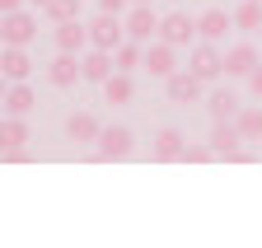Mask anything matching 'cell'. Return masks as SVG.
Here are the masks:
<instances>
[{
  "mask_svg": "<svg viewBox=\"0 0 262 248\" xmlns=\"http://www.w3.org/2000/svg\"><path fill=\"white\" fill-rule=\"evenodd\" d=\"M122 42H126V19H122V14H103V10H98V19L89 24V47L117 52Z\"/></svg>",
  "mask_w": 262,
  "mask_h": 248,
  "instance_id": "cell-1",
  "label": "cell"
},
{
  "mask_svg": "<svg viewBox=\"0 0 262 248\" xmlns=\"http://www.w3.org/2000/svg\"><path fill=\"white\" fill-rule=\"evenodd\" d=\"M211 150L220 154V160H244V131L234 127V122H215L211 127Z\"/></svg>",
  "mask_w": 262,
  "mask_h": 248,
  "instance_id": "cell-2",
  "label": "cell"
},
{
  "mask_svg": "<svg viewBox=\"0 0 262 248\" xmlns=\"http://www.w3.org/2000/svg\"><path fill=\"white\" fill-rule=\"evenodd\" d=\"M0 33H5V47H28V42H33V33H38V19H33L28 10H10Z\"/></svg>",
  "mask_w": 262,
  "mask_h": 248,
  "instance_id": "cell-3",
  "label": "cell"
},
{
  "mask_svg": "<svg viewBox=\"0 0 262 248\" xmlns=\"http://www.w3.org/2000/svg\"><path fill=\"white\" fill-rule=\"evenodd\" d=\"M187 71H192L196 80H215V75H225V56L202 38V42L192 47V66H187Z\"/></svg>",
  "mask_w": 262,
  "mask_h": 248,
  "instance_id": "cell-4",
  "label": "cell"
},
{
  "mask_svg": "<svg viewBox=\"0 0 262 248\" xmlns=\"http://www.w3.org/2000/svg\"><path fill=\"white\" fill-rule=\"evenodd\" d=\"M126 38H136V42H155L159 38V19L150 5H131L126 10Z\"/></svg>",
  "mask_w": 262,
  "mask_h": 248,
  "instance_id": "cell-5",
  "label": "cell"
},
{
  "mask_svg": "<svg viewBox=\"0 0 262 248\" xmlns=\"http://www.w3.org/2000/svg\"><path fill=\"white\" fill-rule=\"evenodd\" d=\"M131 145H136L131 127H103V136H98V160H126Z\"/></svg>",
  "mask_w": 262,
  "mask_h": 248,
  "instance_id": "cell-6",
  "label": "cell"
},
{
  "mask_svg": "<svg viewBox=\"0 0 262 248\" xmlns=\"http://www.w3.org/2000/svg\"><path fill=\"white\" fill-rule=\"evenodd\" d=\"M173 52H178L173 42L155 38V42H150V52H145V71H150V75H159V80H169V75L178 71V56H173Z\"/></svg>",
  "mask_w": 262,
  "mask_h": 248,
  "instance_id": "cell-7",
  "label": "cell"
},
{
  "mask_svg": "<svg viewBox=\"0 0 262 248\" xmlns=\"http://www.w3.org/2000/svg\"><path fill=\"white\" fill-rule=\"evenodd\" d=\"M80 75H84L80 52H56V56H52V66H47V80H52V84H61V89H66V84H75Z\"/></svg>",
  "mask_w": 262,
  "mask_h": 248,
  "instance_id": "cell-8",
  "label": "cell"
},
{
  "mask_svg": "<svg viewBox=\"0 0 262 248\" xmlns=\"http://www.w3.org/2000/svg\"><path fill=\"white\" fill-rule=\"evenodd\" d=\"M192 33H196V24H192L183 10H173V14H164V19H159V38H164V42H173V47H187Z\"/></svg>",
  "mask_w": 262,
  "mask_h": 248,
  "instance_id": "cell-9",
  "label": "cell"
},
{
  "mask_svg": "<svg viewBox=\"0 0 262 248\" xmlns=\"http://www.w3.org/2000/svg\"><path fill=\"white\" fill-rule=\"evenodd\" d=\"M202 84L206 80H196L192 71H173L169 80H164V89H169L173 103H196V99H202Z\"/></svg>",
  "mask_w": 262,
  "mask_h": 248,
  "instance_id": "cell-10",
  "label": "cell"
},
{
  "mask_svg": "<svg viewBox=\"0 0 262 248\" xmlns=\"http://www.w3.org/2000/svg\"><path fill=\"white\" fill-rule=\"evenodd\" d=\"M80 61H84V80H89V84H103V80L113 75V66H117V56L103 52V47H89Z\"/></svg>",
  "mask_w": 262,
  "mask_h": 248,
  "instance_id": "cell-11",
  "label": "cell"
},
{
  "mask_svg": "<svg viewBox=\"0 0 262 248\" xmlns=\"http://www.w3.org/2000/svg\"><path fill=\"white\" fill-rule=\"evenodd\" d=\"M155 160H159V164H169V160H187V141H183V131L164 127V131L155 136Z\"/></svg>",
  "mask_w": 262,
  "mask_h": 248,
  "instance_id": "cell-12",
  "label": "cell"
},
{
  "mask_svg": "<svg viewBox=\"0 0 262 248\" xmlns=\"http://www.w3.org/2000/svg\"><path fill=\"white\" fill-rule=\"evenodd\" d=\"M253 71H257V47L239 42L225 52V75H253Z\"/></svg>",
  "mask_w": 262,
  "mask_h": 248,
  "instance_id": "cell-13",
  "label": "cell"
},
{
  "mask_svg": "<svg viewBox=\"0 0 262 248\" xmlns=\"http://www.w3.org/2000/svg\"><path fill=\"white\" fill-rule=\"evenodd\" d=\"M89 42V24L71 19V24H56V52H80Z\"/></svg>",
  "mask_w": 262,
  "mask_h": 248,
  "instance_id": "cell-14",
  "label": "cell"
},
{
  "mask_svg": "<svg viewBox=\"0 0 262 248\" xmlns=\"http://www.w3.org/2000/svg\"><path fill=\"white\" fill-rule=\"evenodd\" d=\"M66 136H71V141H98L103 127H98L94 112H71V117H66Z\"/></svg>",
  "mask_w": 262,
  "mask_h": 248,
  "instance_id": "cell-15",
  "label": "cell"
},
{
  "mask_svg": "<svg viewBox=\"0 0 262 248\" xmlns=\"http://www.w3.org/2000/svg\"><path fill=\"white\" fill-rule=\"evenodd\" d=\"M229 24H234V14H225V10H206L202 19H196V33H202L206 42H220L229 33Z\"/></svg>",
  "mask_w": 262,
  "mask_h": 248,
  "instance_id": "cell-16",
  "label": "cell"
},
{
  "mask_svg": "<svg viewBox=\"0 0 262 248\" xmlns=\"http://www.w3.org/2000/svg\"><path fill=\"white\" fill-rule=\"evenodd\" d=\"M103 99L108 103H131V99H136V84H131V71H117V75H108L103 80Z\"/></svg>",
  "mask_w": 262,
  "mask_h": 248,
  "instance_id": "cell-17",
  "label": "cell"
},
{
  "mask_svg": "<svg viewBox=\"0 0 262 248\" xmlns=\"http://www.w3.org/2000/svg\"><path fill=\"white\" fill-rule=\"evenodd\" d=\"M28 141V122L19 112H5V127H0V150H24Z\"/></svg>",
  "mask_w": 262,
  "mask_h": 248,
  "instance_id": "cell-18",
  "label": "cell"
},
{
  "mask_svg": "<svg viewBox=\"0 0 262 248\" xmlns=\"http://www.w3.org/2000/svg\"><path fill=\"white\" fill-rule=\"evenodd\" d=\"M0 71H5V80H28L33 61H28L24 47H5V56H0Z\"/></svg>",
  "mask_w": 262,
  "mask_h": 248,
  "instance_id": "cell-19",
  "label": "cell"
},
{
  "mask_svg": "<svg viewBox=\"0 0 262 248\" xmlns=\"http://www.w3.org/2000/svg\"><path fill=\"white\" fill-rule=\"evenodd\" d=\"M239 99L229 94V89H220V94H211V103H206V112H211V122H234L239 117Z\"/></svg>",
  "mask_w": 262,
  "mask_h": 248,
  "instance_id": "cell-20",
  "label": "cell"
},
{
  "mask_svg": "<svg viewBox=\"0 0 262 248\" xmlns=\"http://www.w3.org/2000/svg\"><path fill=\"white\" fill-rule=\"evenodd\" d=\"M234 28H244V33H257V28H262V0H239V10H234Z\"/></svg>",
  "mask_w": 262,
  "mask_h": 248,
  "instance_id": "cell-21",
  "label": "cell"
},
{
  "mask_svg": "<svg viewBox=\"0 0 262 248\" xmlns=\"http://www.w3.org/2000/svg\"><path fill=\"white\" fill-rule=\"evenodd\" d=\"M234 127L244 131V141H262V108H239V117H234Z\"/></svg>",
  "mask_w": 262,
  "mask_h": 248,
  "instance_id": "cell-22",
  "label": "cell"
},
{
  "mask_svg": "<svg viewBox=\"0 0 262 248\" xmlns=\"http://www.w3.org/2000/svg\"><path fill=\"white\" fill-rule=\"evenodd\" d=\"M5 112H19V117H24V112H33V89H28L24 80H14V84H10V94H5Z\"/></svg>",
  "mask_w": 262,
  "mask_h": 248,
  "instance_id": "cell-23",
  "label": "cell"
},
{
  "mask_svg": "<svg viewBox=\"0 0 262 248\" xmlns=\"http://www.w3.org/2000/svg\"><path fill=\"white\" fill-rule=\"evenodd\" d=\"M42 14H47L52 24H71V19H80V0H47Z\"/></svg>",
  "mask_w": 262,
  "mask_h": 248,
  "instance_id": "cell-24",
  "label": "cell"
},
{
  "mask_svg": "<svg viewBox=\"0 0 262 248\" xmlns=\"http://www.w3.org/2000/svg\"><path fill=\"white\" fill-rule=\"evenodd\" d=\"M113 56H117V71H136L141 61H145V56H141V42H136V38H126V42H122Z\"/></svg>",
  "mask_w": 262,
  "mask_h": 248,
  "instance_id": "cell-25",
  "label": "cell"
},
{
  "mask_svg": "<svg viewBox=\"0 0 262 248\" xmlns=\"http://www.w3.org/2000/svg\"><path fill=\"white\" fill-rule=\"evenodd\" d=\"M206 160H215L211 141H206V145H187V164H206Z\"/></svg>",
  "mask_w": 262,
  "mask_h": 248,
  "instance_id": "cell-26",
  "label": "cell"
},
{
  "mask_svg": "<svg viewBox=\"0 0 262 248\" xmlns=\"http://www.w3.org/2000/svg\"><path fill=\"white\" fill-rule=\"evenodd\" d=\"M98 10H103V14H122V19H126L131 0H98Z\"/></svg>",
  "mask_w": 262,
  "mask_h": 248,
  "instance_id": "cell-27",
  "label": "cell"
},
{
  "mask_svg": "<svg viewBox=\"0 0 262 248\" xmlns=\"http://www.w3.org/2000/svg\"><path fill=\"white\" fill-rule=\"evenodd\" d=\"M248 89H253V94H257V99H262V61H257V71H253V75H248Z\"/></svg>",
  "mask_w": 262,
  "mask_h": 248,
  "instance_id": "cell-28",
  "label": "cell"
},
{
  "mask_svg": "<svg viewBox=\"0 0 262 248\" xmlns=\"http://www.w3.org/2000/svg\"><path fill=\"white\" fill-rule=\"evenodd\" d=\"M28 0H0V14H10V10H24Z\"/></svg>",
  "mask_w": 262,
  "mask_h": 248,
  "instance_id": "cell-29",
  "label": "cell"
},
{
  "mask_svg": "<svg viewBox=\"0 0 262 248\" xmlns=\"http://www.w3.org/2000/svg\"><path fill=\"white\" fill-rule=\"evenodd\" d=\"M131 5H150V0H131Z\"/></svg>",
  "mask_w": 262,
  "mask_h": 248,
  "instance_id": "cell-30",
  "label": "cell"
},
{
  "mask_svg": "<svg viewBox=\"0 0 262 248\" xmlns=\"http://www.w3.org/2000/svg\"><path fill=\"white\" fill-rule=\"evenodd\" d=\"M28 5H47V0H28Z\"/></svg>",
  "mask_w": 262,
  "mask_h": 248,
  "instance_id": "cell-31",
  "label": "cell"
},
{
  "mask_svg": "<svg viewBox=\"0 0 262 248\" xmlns=\"http://www.w3.org/2000/svg\"><path fill=\"white\" fill-rule=\"evenodd\" d=\"M257 33H262V28H257Z\"/></svg>",
  "mask_w": 262,
  "mask_h": 248,
  "instance_id": "cell-32",
  "label": "cell"
}]
</instances>
